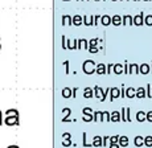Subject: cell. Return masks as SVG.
Returning <instances> with one entry per match:
<instances>
[{
  "instance_id": "obj_44",
  "label": "cell",
  "mask_w": 152,
  "mask_h": 148,
  "mask_svg": "<svg viewBox=\"0 0 152 148\" xmlns=\"http://www.w3.org/2000/svg\"><path fill=\"white\" fill-rule=\"evenodd\" d=\"M74 49H77V39L72 40V50H74Z\"/></svg>"
},
{
  "instance_id": "obj_48",
  "label": "cell",
  "mask_w": 152,
  "mask_h": 148,
  "mask_svg": "<svg viewBox=\"0 0 152 148\" xmlns=\"http://www.w3.org/2000/svg\"><path fill=\"white\" fill-rule=\"evenodd\" d=\"M64 65H65V71H66V74H69V61H65V62H64Z\"/></svg>"
},
{
  "instance_id": "obj_53",
  "label": "cell",
  "mask_w": 152,
  "mask_h": 148,
  "mask_svg": "<svg viewBox=\"0 0 152 148\" xmlns=\"http://www.w3.org/2000/svg\"><path fill=\"white\" fill-rule=\"evenodd\" d=\"M81 1H87V0H81Z\"/></svg>"
},
{
  "instance_id": "obj_14",
  "label": "cell",
  "mask_w": 152,
  "mask_h": 148,
  "mask_svg": "<svg viewBox=\"0 0 152 148\" xmlns=\"http://www.w3.org/2000/svg\"><path fill=\"white\" fill-rule=\"evenodd\" d=\"M110 122H121V112L113 111V114H110Z\"/></svg>"
},
{
  "instance_id": "obj_58",
  "label": "cell",
  "mask_w": 152,
  "mask_h": 148,
  "mask_svg": "<svg viewBox=\"0 0 152 148\" xmlns=\"http://www.w3.org/2000/svg\"><path fill=\"white\" fill-rule=\"evenodd\" d=\"M95 1H99V0H95Z\"/></svg>"
},
{
  "instance_id": "obj_55",
  "label": "cell",
  "mask_w": 152,
  "mask_h": 148,
  "mask_svg": "<svg viewBox=\"0 0 152 148\" xmlns=\"http://www.w3.org/2000/svg\"><path fill=\"white\" fill-rule=\"evenodd\" d=\"M144 1H150V0H144Z\"/></svg>"
},
{
  "instance_id": "obj_32",
  "label": "cell",
  "mask_w": 152,
  "mask_h": 148,
  "mask_svg": "<svg viewBox=\"0 0 152 148\" xmlns=\"http://www.w3.org/2000/svg\"><path fill=\"white\" fill-rule=\"evenodd\" d=\"M145 95H147V97H150L151 101H152V83L148 85V89L145 90Z\"/></svg>"
},
{
  "instance_id": "obj_49",
  "label": "cell",
  "mask_w": 152,
  "mask_h": 148,
  "mask_svg": "<svg viewBox=\"0 0 152 148\" xmlns=\"http://www.w3.org/2000/svg\"><path fill=\"white\" fill-rule=\"evenodd\" d=\"M109 148H119L118 143H109Z\"/></svg>"
},
{
  "instance_id": "obj_41",
  "label": "cell",
  "mask_w": 152,
  "mask_h": 148,
  "mask_svg": "<svg viewBox=\"0 0 152 148\" xmlns=\"http://www.w3.org/2000/svg\"><path fill=\"white\" fill-rule=\"evenodd\" d=\"M83 122H93V115H83Z\"/></svg>"
},
{
  "instance_id": "obj_31",
  "label": "cell",
  "mask_w": 152,
  "mask_h": 148,
  "mask_svg": "<svg viewBox=\"0 0 152 148\" xmlns=\"http://www.w3.org/2000/svg\"><path fill=\"white\" fill-rule=\"evenodd\" d=\"M99 119H101V111L93 112V122H99Z\"/></svg>"
},
{
  "instance_id": "obj_9",
  "label": "cell",
  "mask_w": 152,
  "mask_h": 148,
  "mask_svg": "<svg viewBox=\"0 0 152 148\" xmlns=\"http://www.w3.org/2000/svg\"><path fill=\"white\" fill-rule=\"evenodd\" d=\"M150 65H147V63H143V65H139V74H148L150 73Z\"/></svg>"
},
{
  "instance_id": "obj_36",
  "label": "cell",
  "mask_w": 152,
  "mask_h": 148,
  "mask_svg": "<svg viewBox=\"0 0 152 148\" xmlns=\"http://www.w3.org/2000/svg\"><path fill=\"white\" fill-rule=\"evenodd\" d=\"M118 139H119L118 135H114V136H110L109 138V141L110 143H118Z\"/></svg>"
},
{
  "instance_id": "obj_11",
  "label": "cell",
  "mask_w": 152,
  "mask_h": 148,
  "mask_svg": "<svg viewBox=\"0 0 152 148\" xmlns=\"http://www.w3.org/2000/svg\"><path fill=\"white\" fill-rule=\"evenodd\" d=\"M113 71L116 75L122 74V73H123V65H122V63H115V65L113 66Z\"/></svg>"
},
{
  "instance_id": "obj_52",
  "label": "cell",
  "mask_w": 152,
  "mask_h": 148,
  "mask_svg": "<svg viewBox=\"0 0 152 148\" xmlns=\"http://www.w3.org/2000/svg\"><path fill=\"white\" fill-rule=\"evenodd\" d=\"M122 1H130V0H122Z\"/></svg>"
},
{
  "instance_id": "obj_12",
  "label": "cell",
  "mask_w": 152,
  "mask_h": 148,
  "mask_svg": "<svg viewBox=\"0 0 152 148\" xmlns=\"http://www.w3.org/2000/svg\"><path fill=\"white\" fill-rule=\"evenodd\" d=\"M118 144H119V147H127L128 146V138L127 136H119V139H118Z\"/></svg>"
},
{
  "instance_id": "obj_20",
  "label": "cell",
  "mask_w": 152,
  "mask_h": 148,
  "mask_svg": "<svg viewBox=\"0 0 152 148\" xmlns=\"http://www.w3.org/2000/svg\"><path fill=\"white\" fill-rule=\"evenodd\" d=\"M143 143H144V138H143V136H136L135 140H134V144H135V147H142Z\"/></svg>"
},
{
  "instance_id": "obj_30",
  "label": "cell",
  "mask_w": 152,
  "mask_h": 148,
  "mask_svg": "<svg viewBox=\"0 0 152 148\" xmlns=\"http://www.w3.org/2000/svg\"><path fill=\"white\" fill-rule=\"evenodd\" d=\"M82 114L83 115H93L91 107H85V109H82Z\"/></svg>"
},
{
  "instance_id": "obj_50",
  "label": "cell",
  "mask_w": 152,
  "mask_h": 148,
  "mask_svg": "<svg viewBox=\"0 0 152 148\" xmlns=\"http://www.w3.org/2000/svg\"><path fill=\"white\" fill-rule=\"evenodd\" d=\"M62 139H72V135H70L69 132H65V133L62 135Z\"/></svg>"
},
{
  "instance_id": "obj_34",
  "label": "cell",
  "mask_w": 152,
  "mask_h": 148,
  "mask_svg": "<svg viewBox=\"0 0 152 148\" xmlns=\"http://www.w3.org/2000/svg\"><path fill=\"white\" fill-rule=\"evenodd\" d=\"M72 139H64L62 140V146L64 147H69V146H72Z\"/></svg>"
},
{
  "instance_id": "obj_43",
  "label": "cell",
  "mask_w": 152,
  "mask_h": 148,
  "mask_svg": "<svg viewBox=\"0 0 152 148\" xmlns=\"http://www.w3.org/2000/svg\"><path fill=\"white\" fill-rule=\"evenodd\" d=\"M99 20H101V16H94V27H97V25L99 24Z\"/></svg>"
},
{
  "instance_id": "obj_28",
  "label": "cell",
  "mask_w": 152,
  "mask_h": 148,
  "mask_svg": "<svg viewBox=\"0 0 152 148\" xmlns=\"http://www.w3.org/2000/svg\"><path fill=\"white\" fill-rule=\"evenodd\" d=\"M144 146H147V147H152V136H145L144 138Z\"/></svg>"
},
{
  "instance_id": "obj_54",
  "label": "cell",
  "mask_w": 152,
  "mask_h": 148,
  "mask_svg": "<svg viewBox=\"0 0 152 148\" xmlns=\"http://www.w3.org/2000/svg\"><path fill=\"white\" fill-rule=\"evenodd\" d=\"M64 1H70V0H64Z\"/></svg>"
},
{
  "instance_id": "obj_22",
  "label": "cell",
  "mask_w": 152,
  "mask_h": 148,
  "mask_svg": "<svg viewBox=\"0 0 152 148\" xmlns=\"http://www.w3.org/2000/svg\"><path fill=\"white\" fill-rule=\"evenodd\" d=\"M135 91H136V90L134 87L126 89V97H127V98H134V97H135Z\"/></svg>"
},
{
  "instance_id": "obj_57",
  "label": "cell",
  "mask_w": 152,
  "mask_h": 148,
  "mask_svg": "<svg viewBox=\"0 0 152 148\" xmlns=\"http://www.w3.org/2000/svg\"><path fill=\"white\" fill-rule=\"evenodd\" d=\"M77 1H81V0H77Z\"/></svg>"
},
{
  "instance_id": "obj_15",
  "label": "cell",
  "mask_w": 152,
  "mask_h": 148,
  "mask_svg": "<svg viewBox=\"0 0 152 148\" xmlns=\"http://www.w3.org/2000/svg\"><path fill=\"white\" fill-rule=\"evenodd\" d=\"M111 23H113L115 27H119V25L122 24V16H119V15L113 16V17H111Z\"/></svg>"
},
{
  "instance_id": "obj_7",
  "label": "cell",
  "mask_w": 152,
  "mask_h": 148,
  "mask_svg": "<svg viewBox=\"0 0 152 148\" xmlns=\"http://www.w3.org/2000/svg\"><path fill=\"white\" fill-rule=\"evenodd\" d=\"M82 24L87 25V27H91L94 24V16H83L82 17Z\"/></svg>"
},
{
  "instance_id": "obj_6",
  "label": "cell",
  "mask_w": 152,
  "mask_h": 148,
  "mask_svg": "<svg viewBox=\"0 0 152 148\" xmlns=\"http://www.w3.org/2000/svg\"><path fill=\"white\" fill-rule=\"evenodd\" d=\"M95 73L98 75H104L106 74V65H103V63H98L97 66H95Z\"/></svg>"
},
{
  "instance_id": "obj_21",
  "label": "cell",
  "mask_w": 152,
  "mask_h": 148,
  "mask_svg": "<svg viewBox=\"0 0 152 148\" xmlns=\"http://www.w3.org/2000/svg\"><path fill=\"white\" fill-rule=\"evenodd\" d=\"M135 97L136 98H144L145 97V90L144 87H139L138 90L135 91Z\"/></svg>"
},
{
  "instance_id": "obj_42",
  "label": "cell",
  "mask_w": 152,
  "mask_h": 148,
  "mask_svg": "<svg viewBox=\"0 0 152 148\" xmlns=\"http://www.w3.org/2000/svg\"><path fill=\"white\" fill-rule=\"evenodd\" d=\"M145 120H148V122H152V111H148V112H145Z\"/></svg>"
},
{
  "instance_id": "obj_8",
  "label": "cell",
  "mask_w": 152,
  "mask_h": 148,
  "mask_svg": "<svg viewBox=\"0 0 152 148\" xmlns=\"http://www.w3.org/2000/svg\"><path fill=\"white\" fill-rule=\"evenodd\" d=\"M128 74H139V65L128 63Z\"/></svg>"
},
{
  "instance_id": "obj_35",
  "label": "cell",
  "mask_w": 152,
  "mask_h": 148,
  "mask_svg": "<svg viewBox=\"0 0 152 148\" xmlns=\"http://www.w3.org/2000/svg\"><path fill=\"white\" fill-rule=\"evenodd\" d=\"M130 107H126V120L127 122H131V115H130Z\"/></svg>"
},
{
  "instance_id": "obj_18",
  "label": "cell",
  "mask_w": 152,
  "mask_h": 148,
  "mask_svg": "<svg viewBox=\"0 0 152 148\" xmlns=\"http://www.w3.org/2000/svg\"><path fill=\"white\" fill-rule=\"evenodd\" d=\"M91 146L93 147H102V136H94Z\"/></svg>"
},
{
  "instance_id": "obj_45",
  "label": "cell",
  "mask_w": 152,
  "mask_h": 148,
  "mask_svg": "<svg viewBox=\"0 0 152 148\" xmlns=\"http://www.w3.org/2000/svg\"><path fill=\"white\" fill-rule=\"evenodd\" d=\"M77 91H78V87L72 89V98H75V95H77Z\"/></svg>"
},
{
  "instance_id": "obj_10",
  "label": "cell",
  "mask_w": 152,
  "mask_h": 148,
  "mask_svg": "<svg viewBox=\"0 0 152 148\" xmlns=\"http://www.w3.org/2000/svg\"><path fill=\"white\" fill-rule=\"evenodd\" d=\"M62 114H64V118H62V122H69L70 120V114H72V110L69 107H65L62 110Z\"/></svg>"
},
{
  "instance_id": "obj_19",
  "label": "cell",
  "mask_w": 152,
  "mask_h": 148,
  "mask_svg": "<svg viewBox=\"0 0 152 148\" xmlns=\"http://www.w3.org/2000/svg\"><path fill=\"white\" fill-rule=\"evenodd\" d=\"M94 97V91L91 90V87H86L85 89V93H83V98H86V99H89V98Z\"/></svg>"
},
{
  "instance_id": "obj_46",
  "label": "cell",
  "mask_w": 152,
  "mask_h": 148,
  "mask_svg": "<svg viewBox=\"0 0 152 148\" xmlns=\"http://www.w3.org/2000/svg\"><path fill=\"white\" fill-rule=\"evenodd\" d=\"M119 97H126V89H124V85H122V89H121V95Z\"/></svg>"
},
{
  "instance_id": "obj_33",
  "label": "cell",
  "mask_w": 152,
  "mask_h": 148,
  "mask_svg": "<svg viewBox=\"0 0 152 148\" xmlns=\"http://www.w3.org/2000/svg\"><path fill=\"white\" fill-rule=\"evenodd\" d=\"M109 136H103L102 138V147H106V146H109Z\"/></svg>"
},
{
  "instance_id": "obj_26",
  "label": "cell",
  "mask_w": 152,
  "mask_h": 148,
  "mask_svg": "<svg viewBox=\"0 0 152 148\" xmlns=\"http://www.w3.org/2000/svg\"><path fill=\"white\" fill-rule=\"evenodd\" d=\"M136 120L138 122H144L145 120V112L144 111H139L136 114Z\"/></svg>"
},
{
  "instance_id": "obj_4",
  "label": "cell",
  "mask_w": 152,
  "mask_h": 148,
  "mask_svg": "<svg viewBox=\"0 0 152 148\" xmlns=\"http://www.w3.org/2000/svg\"><path fill=\"white\" fill-rule=\"evenodd\" d=\"M110 101L113 102V99H115V98H119V95H121V90H119L118 87H113L110 89Z\"/></svg>"
},
{
  "instance_id": "obj_13",
  "label": "cell",
  "mask_w": 152,
  "mask_h": 148,
  "mask_svg": "<svg viewBox=\"0 0 152 148\" xmlns=\"http://www.w3.org/2000/svg\"><path fill=\"white\" fill-rule=\"evenodd\" d=\"M99 21L102 23V25L107 27V25L111 24V17L109 15H103V16H101V20H99Z\"/></svg>"
},
{
  "instance_id": "obj_29",
  "label": "cell",
  "mask_w": 152,
  "mask_h": 148,
  "mask_svg": "<svg viewBox=\"0 0 152 148\" xmlns=\"http://www.w3.org/2000/svg\"><path fill=\"white\" fill-rule=\"evenodd\" d=\"M86 136H87V135H86V132H83V133H82V138H83V139H82V146H83V147H91V143H90V144L87 143Z\"/></svg>"
},
{
  "instance_id": "obj_17",
  "label": "cell",
  "mask_w": 152,
  "mask_h": 148,
  "mask_svg": "<svg viewBox=\"0 0 152 148\" xmlns=\"http://www.w3.org/2000/svg\"><path fill=\"white\" fill-rule=\"evenodd\" d=\"M72 21H73V25L81 27V24H82V17H81L80 15H75L74 17H72Z\"/></svg>"
},
{
  "instance_id": "obj_38",
  "label": "cell",
  "mask_w": 152,
  "mask_h": 148,
  "mask_svg": "<svg viewBox=\"0 0 152 148\" xmlns=\"http://www.w3.org/2000/svg\"><path fill=\"white\" fill-rule=\"evenodd\" d=\"M98 45V39H93L89 41V46H97Z\"/></svg>"
},
{
  "instance_id": "obj_39",
  "label": "cell",
  "mask_w": 152,
  "mask_h": 148,
  "mask_svg": "<svg viewBox=\"0 0 152 148\" xmlns=\"http://www.w3.org/2000/svg\"><path fill=\"white\" fill-rule=\"evenodd\" d=\"M113 63H109V65H106V74H111V71H113Z\"/></svg>"
},
{
  "instance_id": "obj_27",
  "label": "cell",
  "mask_w": 152,
  "mask_h": 148,
  "mask_svg": "<svg viewBox=\"0 0 152 148\" xmlns=\"http://www.w3.org/2000/svg\"><path fill=\"white\" fill-rule=\"evenodd\" d=\"M143 23H145V24L148 25V27H151L152 25V15H147L143 19Z\"/></svg>"
},
{
  "instance_id": "obj_23",
  "label": "cell",
  "mask_w": 152,
  "mask_h": 148,
  "mask_svg": "<svg viewBox=\"0 0 152 148\" xmlns=\"http://www.w3.org/2000/svg\"><path fill=\"white\" fill-rule=\"evenodd\" d=\"M62 25H73V21H72V17L65 15L62 16Z\"/></svg>"
},
{
  "instance_id": "obj_5",
  "label": "cell",
  "mask_w": 152,
  "mask_h": 148,
  "mask_svg": "<svg viewBox=\"0 0 152 148\" xmlns=\"http://www.w3.org/2000/svg\"><path fill=\"white\" fill-rule=\"evenodd\" d=\"M77 49H89V41L85 39L77 40Z\"/></svg>"
},
{
  "instance_id": "obj_40",
  "label": "cell",
  "mask_w": 152,
  "mask_h": 148,
  "mask_svg": "<svg viewBox=\"0 0 152 148\" xmlns=\"http://www.w3.org/2000/svg\"><path fill=\"white\" fill-rule=\"evenodd\" d=\"M87 50L90 52V53H93V54H95L98 52V48L97 46H89V49H87Z\"/></svg>"
},
{
  "instance_id": "obj_16",
  "label": "cell",
  "mask_w": 152,
  "mask_h": 148,
  "mask_svg": "<svg viewBox=\"0 0 152 148\" xmlns=\"http://www.w3.org/2000/svg\"><path fill=\"white\" fill-rule=\"evenodd\" d=\"M122 24L124 25H132V16L130 15H126L122 17Z\"/></svg>"
},
{
  "instance_id": "obj_2",
  "label": "cell",
  "mask_w": 152,
  "mask_h": 148,
  "mask_svg": "<svg viewBox=\"0 0 152 148\" xmlns=\"http://www.w3.org/2000/svg\"><path fill=\"white\" fill-rule=\"evenodd\" d=\"M109 93H110V87H107L106 90H102L99 86H95V89H94V95L98 98V99H101L102 102L106 101V97Z\"/></svg>"
},
{
  "instance_id": "obj_24",
  "label": "cell",
  "mask_w": 152,
  "mask_h": 148,
  "mask_svg": "<svg viewBox=\"0 0 152 148\" xmlns=\"http://www.w3.org/2000/svg\"><path fill=\"white\" fill-rule=\"evenodd\" d=\"M103 120L110 122V112H107V111L101 112V119H99V122H103Z\"/></svg>"
},
{
  "instance_id": "obj_47",
  "label": "cell",
  "mask_w": 152,
  "mask_h": 148,
  "mask_svg": "<svg viewBox=\"0 0 152 148\" xmlns=\"http://www.w3.org/2000/svg\"><path fill=\"white\" fill-rule=\"evenodd\" d=\"M61 40H62V44H61V45H62V49H66V37L62 36V39H61Z\"/></svg>"
},
{
  "instance_id": "obj_25",
  "label": "cell",
  "mask_w": 152,
  "mask_h": 148,
  "mask_svg": "<svg viewBox=\"0 0 152 148\" xmlns=\"http://www.w3.org/2000/svg\"><path fill=\"white\" fill-rule=\"evenodd\" d=\"M62 97L64 98H72V89L70 87H65L62 90Z\"/></svg>"
},
{
  "instance_id": "obj_51",
  "label": "cell",
  "mask_w": 152,
  "mask_h": 148,
  "mask_svg": "<svg viewBox=\"0 0 152 148\" xmlns=\"http://www.w3.org/2000/svg\"><path fill=\"white\" fill-rule=\"evenodd\" d=\"M123 73L128 74V63H124L123 65Z\"/></svg>"
},
{
  "instance_id": "obj_56",
  "label": "cell",
  "mask_w": 152,
  "mask_h": 148,
  "mask_svg": "<svg viewBox=\"0 0 152 148\" xmlns=\"http://www.w3.org/2000/svg\"><path fill=\"white\" fill-rule=\"evenodd\" d=\"M113 1H118V0H113Z\"/></svg>"
},
{
  "instance_id": "obj_1",
  "label": "cell",
  "mask_w": 152,
  "mask_h": 148,
  "mask_svg": "<svg viewBox=\"0 0 152 148\" xmlns=\"http://www.w3.org/2000/svg\"><path fill=\"white\" fill-rule=\"evenodd\" d=\"M95 66H97V63H95L94 61L87 60V61H85V62H83V65H82V70H83L86 74L91 75L93 73H95Z\"/></svg>"
},
{
  "instance_id": "obj_3",
  "label": "cell",
  "mask_w": 152,
  "mask_h": 148,
  "mask_svg": "<svg viewBox=\"0 0 152 148\" xmlns=\"http://www.w3.org/2000/svg\"><path fill=\"white\" fill-rule=\"evenodd\" d=\"M143 19H144V13L140 12L138 16H134L132 17V24L138 25V27H140V25H143L144 23H143Z\"/></svg>"
},
{
  "instance_id": "obj_37",
  "label": "cell",
  "mask_w": 152,
  "mask_h": 148,
  "mask_svg": "<svg viewBox=\"0 0 152 148\" xmlns=\"http://www.w3.org/2000/svg\"><path fill=\"white\" fill-rule=\"evenodd\" d=\"M121 120L127 122V120H126V107H123V109H122V111H121Z\"/></svg>"
}]
</instances>
